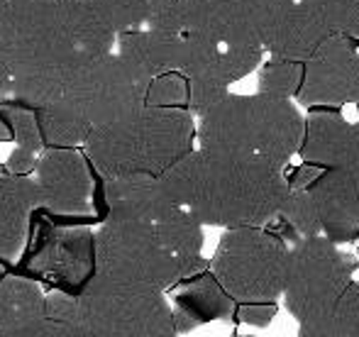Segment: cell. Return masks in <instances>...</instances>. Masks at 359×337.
Returning <instances> with one entry per match:
<instances>
[{"instance_id": "d4e9b609", "label": "cell", "mask_w": 359, "mask_h": 337, "mask_svg": "<svg viewBox=\"0 0 359 337\" xmlns=\"http://www.w3.org/2000/svg\"><path fill=\"white\" fill-rule=\"evenodd\" d=\"M276 218L288 230L293 242L301 238H316V235H320L316 208H313V200L306 188H291L288 186V195Z\"/></svg>"}, {"instance_id": "603a6c76", "label": "cell", "mask_w": 359, "mask_h": 337, "mask_svg": "<svg viewBox=\"0 0 359 337\" xmlns=\"http://www.w3.org/2000/svg\"><path fill=\"white\" fill-rule=\"evenodd\" d=\"M37 118L39 128H42L44 147H79V144H86L90 130H93L62 100L37 110Z\"/></svg>"}, {"instance_id": "d590c367", "label": "cell", "mask_w": 359, "mask_h": 337, "mask_svg": "<svg viewBox=\"0 0 359 337\" xmlns=\"http://www.w3.org/2000/svg\"><path fill=\"white\" fill-rule=\"evenodd\" d=\"M10 139H15V135H13V125H10L8 115H5L3 105H0V142H10Z\"/></svg>"}, {"instance_id": "ffe728a7", "label": "cell", "mask_w": 359, "mask_h": 337, "mask_svg": "<svg viewBox=\"0 0 359 337\" xmlns=\"http://www.w3.org/2000/svg\"><path fill=\"white\" fill-rule=\"evenodd\" d=\"M39 208V188L34 176L5 171L0 179V259H15L25 247L29 218Z\"/></svg>"}, {"instance_id": "52a82bcc", "label": "cell", "mask_w": 359, "mask_h": 337, "mask_svg": "<svg viewBox=\"0 0 359 337\" xmlns=\"http://www.w3.org/2000/svg\"><path fill=\"white\" fill-rule=\"evenodd\" d=\"M355 256L340 252L323 235L301 238L291 245L284 303L298 320V330L313 328L332 313L345 291L355 284Z\"/></svg>"}, {"instance_id": "2e32d148", "label": "cell", "mask_w": 359, "mask_h": 337, "mask_svg": "<svg viewBox=\"0 0 359 337\" xmlns=\"http://www.w3.org/2000/svg\"><path fill=\"white\" fill-rule=\"evenodd\" d=\"M103 208L105 218L159 223L179 203L171 198L161 176L135 174L103 179Z\"/></svg>"}, {"instance_id": "7a4b0ae2", "label": "cell", "mask_w": 359, "mask_h": 337, "mask_svg": "<svg viewBox=\"0 0 359 337\" xmlns=\"http://www.w3.org/2000/svg\"><path fill=\"white\" fill-rule=\"evenodd\" d=\"M171 198L210 228H264L288 195L284 164L257 154L191 149L161 174Z\"/></svg>"}, {"instance_id": "9c48e42d", "label": "cell", "mask_w": 359, "mask_h": 337, "mask_svg": "<svg viewBox=\"0 0 359 337\" xmlns=\"http://www.w3.org/2000/svg\"><path fill=\"white\" fill-rule=\"evenodd\" d=\"M149 83L118 52H110L81 64L59 100L76 110L90 128H100L144 108Z\"/></svg>"}, {"instance_id": "8d00e7d4", "label": "cell", "mask_w": 359, "mask_h": 337, "mask_svg": "<svg viewBox=\"0 0 359 337\" xmlns=\"http://www.w3.org/2000/svg\"><path fill=\"white\" fill-rule=\"evenodd\" d=\"M3 174H5V167H3V164H0V179H3Z\"/></svg>"}, {"instance_id": "1f68e13d", "label": "cell", "mask_w": 359, "mask_h": 337, "mask_svg": "<svg viewBox=\"0 0 359 337\" xmlns=\"http://www.w3.org/2000/svg\"><path fill=\"white\" fill-rule=\"evenodd\" d=\"M276 315L274 301H245L235 308V318L255 328H266Z\"/></svg>"}, {"instance_id": "ba28073f", "label": "cell", "mask_w": 359, "mask_h": 337, "mask_svg": "<svg viewBox=\"0 0 359 337\" xmlns=\"http://www.w3.org/2000/svg\"><path fill=\"white\" fill-rule=\"evenodd\" d=\"M291 247L264 228L225 230L210 259V271L237 301H276L284 296Z\"/></svg>"}, {"instance_id": "d6986e66", "label": "cell", "mask_w": 359, "mask_h": 337, "mask_svg": "<svg viewBox=\"0 0 359 337\" xmlns=\"http://www.w3.org/2000/svg\"><path fill=\"white\" fill-rule=\"evenodd\" d=\"M174 318L179 333L198 328L210 320H222L235 315V298L225 291L213 271H201L191 279L181 281L174 296Z\"/></svg>"}, {"instance_id": "836d02e7", "label": "cell", "mask_w": 359, "mask_h": 337, "mask_svg": "<svg viewBox=\"0 0 359 337\" xmlns=\"http://www.w3.org/2000/svg\"><path fill=\"white\" fill-rule=\"evenodd\" d=\"M320 174H323V167L311 164V162H303L301 167L288 176V186H291V188H306V186H311Z\"/></svg>"}, {"instance_id": "4dcf8cb0", "label": "cell", "mask_w": 359, "mask_h": 337, "mask_svg": "<svg viewBox=\"0 0 359 337\" xmlns=\"http://www.w3.org/2000/svg\"><path fill=\"white\" fill-rule=\"evenodd\" d=\"M147 105L154 108H189V78L179 71L151 78Z\"/></svg>"}, {"instance_id": "9a60e30c", "label": "cell", "mask_w": 359, "mask_h": 337, "mask_svg": "<svg viewBox=\"0 0 359 337\" xmlns=\"http://www.w3.org/2000/svg\"><path fill=\"white\" fill-rule=\"evenodd\" d=\"M298 157L323 169H347L359 174V115L350 123L330 108H318L306 118V135Z\"/></svg>"}, {"instance_id": "44dd1931", "label": "cell", "mask_w": 359, "mask_h": 337, "mask_svg": "<svg viewBox=\"0 0 359 337\" xmlns=\"http://www.w3.org/2000/svg\"><path fill=\"white\" fill-rule=\"evenodd\" d=\"M47 320V294L27 276H5L0 281V333L27 337Z\"/></svg>"}, {"instance_id": "5b68a950", "label": "cell", "mask_w": 359, "mask_h": 337, "mask_svg": "<svg viewBox=\"0 0 359 337\" xmlns=\"http://www.w3.org/2000/svg\"><path fill=\"white\" fill-rule=\"evenodd\" d=\"M79 328L86 337H179L164 291L95 274L76 294Z\"/></svg>"}, {"instance_id": "e0dca14e", "label": "cell", "mask_w": 359, "mask_h": 337, "mask_svg": "<svg viewBox=\"0 0 359 337\" xmlns=\"http://www.w3.org/2000/svg\"><path fill=\"white\" fill-rule=\"evenodd\" d=\"M327 37H332V32L320 15L303 0H291L276 15L264 49L274 59L308 62Z\"/></svg>"}, {"instance_id": "7c38bea8", "label": "cell", "mask_w": 359, "mask_h": 337, "mask_svg": "<svg viewBox=\"0 0 359 337\" xmlns=\"http://www.w3.org/2000/svg\"><path fill=\"white\" fill-rule=\"evenodd\" d=\"M88 164V157L76 147H44L34 171L39 208L59 218L88 215L93 195Z\"/></svg>"}, {"instance_id": "74e56055", "label": "cell", "mask_w": 359, "mask_h": 337, "mask_svg": "<svg viewBox=\"0 0 359 337\" xmlns=\"http://www.w3.org/2000/svg\"><path fill=\"white\" fill-rule=\"evenodd\" d=\"M242 337H252V335H242Z\"/></svg>"}, {"instance_id": "cb8c5ba5", "label": "cell", "mask_w": 359, "mask_h": 337, "mask_svg": "<svg viewBox=\"0 0 359 337\" xmlns=\"http://www.w3.org/2000/svg\"><path fill=\"white\" fill-rule=\"evenodd\" d=\"M296 337H359V281L345 291L340 303L323 323L298 330Z\"/></svg>"}, {"instance_id": "8992f818", "label": "cell", "mask_w": 359, "mask_h": 337, "mask_svg": "<svg viewBox=\"0 0 359 337\" xmlns=\"http://www.w3.org/2000/svg\"><path fill=\"white\" fill-rule=\"evenodd\" d=\"M208 261L181 259L161 242L154 223L105 218L95 233V274L115 281L171 289L208 269Z\"/></svg>"}, {"instance_id": "6da1fadb", "label": "cell", "mask_w": 359, "mask_h": 337, "mask_svg": "<svg viewBox=\"0 0 359 337\" xmlns=\"http://www.w3.org/2000/svg\"><path fill=\"white\" fill-rule=\"evenodd\" d=\"M118 32L88 0H13L0 52L13 67V95L27 108L57 103L81 64L115 52Z\"/></svg>"}, {"instance_id": "4fadbf2b", "label": "cell", "mask_w": 359, "mask_h": 337, "mask_svg": "<svg viewBox=\"0 0 359 337\" xmlns=\"http://www.w3.org/2000/svg\"><path fill=\"white\" fill-rule=\"evenodd\" d=\"M29 266L79 294L95 276V233L88 228H44L34 242Z\"/></svg>"}, {"instance_id": "f35d334b", "label": "cell", "mask_w": 359, "mask_h": 337, "mask_svg": "<svg viewBox=\"0 0 359 337\" xmlns=\"http://www.w3.org/2000/svg\"><path fill=\"white\" fill-rule=\"evenodd\" d=\"M0 337H3V333H0Z\"/></svg>"}, {"instance_id": "4316f807", "label": "cell", "mask_w": 359, "mask_h": 337, "mask_svg": "<svg viewBox=\"0 0 359 337\" xmlns=\"http://www.w3.org/2000/svg\"><path fill=\"white\" fill-rule=\"evenodd\" d=\"M151 0H88V5L115 29V32H128V29L144 27L147 10Z\"/></svg>"}, {"instance_id": "d6a6232c", "label": "cell", "mask_w": 359, "mask_h": 337, "mask_svg": "<svg viewBox=\"0 0 359 337\" xmlns=\"http://www.w3.org/2000/svg\"><path fill=\"white\" fill-rule=\"evenodd\" d=\"M39 154L42 152H34V149H27V147H15L13 154L8 157V162H5V171H8V174H18V176L34 174L39 164Z\"/></svg>"}, {"instance_id": "5bb4252c", "label": "cell", "mask_w": 359, "mask_h": 337, "mask_svg": "<svg viewBox=\"0 0 359 337\" xmlns=\"http://www.w3.org/2000/svg\"><path fill=\"white\" fill-rule=\"evenodd\" d=\"M318 215L320 235L335 245L359 240V174L347 169H323L306 186Z\"/></svg>"}, {"instance_id": "e575fe53", "label": "cell", "mask_w": 359, "mask_h": 337, "mask_svg": "<svg viewBox=\"0 0 359 337\" xmlns=\"http://www.w3.org/2000/svg\"><path fill=\"white\" fill-rule=\"evenodd\" d=\"M10 10H13V0H0V47H3V42H5V32H8Z\"/></svg>"}, {"instance_id": "ac0fdd59", "label": "cell", "mask_w": 359, "mask_h": 337, "mask_svg": "<svg viewBox=\"0 0 359 337\" xmlns=\"http://www.w3.org/2000/svg\"><path fill=\"white\" fill-rule=\"evenodd\" d=\"M115 52L151 81L171 71L181 74L186 62V34H169L149 27L128 29L118 34Z\"/></svg>"}, {"instance_id": "277c9868", "label": "cell", "mask_w": 359, "mask_h": 337, "mask_svg": "<svg viewBox=\"0 0 359 337\" xmlns=\"http://www.w3.org/2000/svg\"><path fill=\"white\" fill-rule=\"evenodd\" d=\"M306 118L298 105L284 95H235L201 118L198 144L205 149L237 154H257L288 164L293 154L301 152Z\"/></svg>"}, {"instance_id": "f1b7e54d", "label": "cell", "mask_w": 359, "mask_h": 337, "mask_svg": "<svg viewBox=\"0 0 359 337\" xmlns=\"http://www.w3.org/2000/svg\"><path fill=\"white\" fill-rule=\"evenodd\" d=\"M0 105H3L5 115H8L10 125H13L15 144L18 147L34 149V152H44V137H42V128H39L37 110L27 108V105L18 103L13 98L0 100Z\"/></svg>"}, {"instance_id": "30bf717a", "label": "cell", "mask_w": 359, "mask_h": 337, "mask_svg": "<svg viewBox=\"0 0 359 337\" xmlns=\"http://www.w3.org/2000/svg\"><path fill=\"white\" fill-rule=\"evenodd\" d=\"M286 3L291 0H189V32L220 47H264Z\"/></svg>"}, {"instance_id": "83f0119b", "label": "cell", "mask_w": 359, "mask_h": 337, "mask_svg": "<svg viewBox=\"0 0 359 337\" xmlns=\"http://www.w3.org/2000/svg\"><path fill=\"white\" fill-rule=\"evenodd\" d=\"M308 3L332 34L359 39V0H303Z\"/></svg>"}, {"instance_id": "484cf974", "label": "cell", "mask_w": 359, "mask_h": 337, "mask_svg": "<svg viewBox=\"0 0 359 337\" xmlns=\"http://www.w3.org/2000/svg\"><path fill=\"white\" fill-rule=\"evenodd\" d=\"M303 83V62H288V59H274L264 62L259 67V78L257 88L259 93L284 95V98H296Z\"/></svg>"}, {"instance_id": "8fae6325", "label": "cell", "mask_w": 359, "mask_h": 337, "mask_svg": "<svg viewBox=\"0 0 359 337\" xmlns=\"http://www.w3.org/2000/svg\"><path fill=\"white\" fill-rule=\"evenodd\" d=\"M359 71L357 39L332 34L303 62V83L298 90V105L306 108H337L352 103Z\"/></svg>"}, {"instance_id": "7402d4cb", "label": "cell", "mask_w": 359, "mask_h": 337, "mask_svg": "<svg viewBox=\"0 0 359 337\" xmlns=\"http://www.w3.org/2000/svg\"><path fill=\"white\" fill-rule=\"evenodd\" d=\"M161 242L171 249L176 256L189 261L203 259V223L196 215H191L186 208H174L166 218L154 223Z\"/></svg>"}, {"instance_id": "f546056e", "label": "cell", "mask_w": 359, "mask_h": 337, "mask_svg": "<svg viewBox=\"0 0 359 337\" xmlns=\"http://www.w3.org/2000/svg\"><path fill=\"white\" fill-rule=\"evenodd\" d=\"M144 27L169 34L189 32V0H151Z\"/></svg>"}, {"instance_id": "3957f363", "label": "cell", "mask_w": 359, "mask_h": 337, "mask_svg": "<svg viewBox=\"0 0 359 337\" xmlns=\"http://www.w3.org/2000/svg\"><path fill=\"white\" fill-rule=\"evenodd\" d=\"M198 137L196 115L189 108H144L93 128L83 149L90 167L103 179L135 174H166L194 149Z\"/></svg>"}]
</instances>
